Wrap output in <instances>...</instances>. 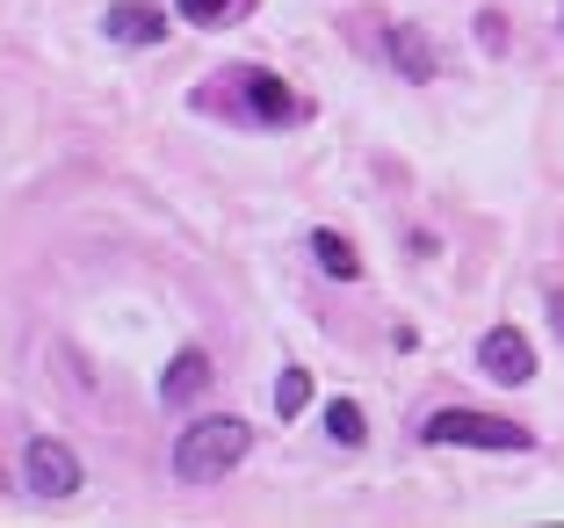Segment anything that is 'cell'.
Returning <instances> with one entry per match:
<instances>
[{
	"instance_id": "obj_5",
	"label": "cell",
	"mask_w": 564,
	"mask_h": 528,
	"mask_svg": "<svg viewBox=\"0 0 564 528\" xmlns=\"http://www.w3.org/2000/svg\"><path fill=\"white\" fill-rule=\"evenodd\" d=\"M239 87H247V109H253V123H290L297 116V95L275 80V73H261V66H239L232 73Z\"/></svg>"
},
{
	"instance_id": "obj_9",
	"label": "cell",
	"mask_w": 564,
	"mask_h": 528,
	"mask_svg": "<svg viewBox=\"0 0 564 528\" xmlns=\"http://www.w3.org/2000/svg\"><path fill=\"white\" fill-rule=\"evenodd\" d=\"M312 254H318V268H326L333 282H355V276H362V261H355V247L340 239V231H312Z\"/></svg>"
},
{
	"instance_id": "obj_11",
	"label": "cell",
	"mask_w": 564,
	"mask_h": 528,
	"mask_svg": "<svg viewBox=\"0 0 564 528\" xmlns=\"http://www.w3.org/2000/svg\"><path fill=\"white\" fill-rule=\"evenodd\" d=\"M312 406V369H282V384H275V413L290 420V413H304Z\"/></svg>"
},
{
	"instance_id": "obj_12",
	"label": "cell",
	"mask_w": 564,
	"mask_h": 528,
	"mask_svg": "<svg viewBox=\"0 0 564 528\" xmlns=\"http://www.w3.org/2000/svg\"><path fill=\"white\" fill-rule=\"evenodd\" d=\"M239 8H253V0H182V22H196V30H217V22H232Z\"/></svg>"
},
{
	"instance_id": "obj_2",
	"label": "cell",
	"mask_w": 564,
	"mask_h": 528,
	"mask_svg": "<svg viewBox=\"0 0 564 528\" xmlns=\"http://www.w3.org/2000/svg\"><path fill=\"white\" fill-rule=\"evenodd\" d=\"M420 442L427 449H529L535 434L514 428V420H499V413H478V406H442V413H427V428H420Z\"/></svg>"
},
{
	"instance_id": "obj_1",
	"label": "cell",
	"mask_w": 564,
	"mask_h": 528,
	"mask_svg": "<svg viewBox=\"0 0 564 528\" xmlns=\"http://www.w3.org/2000/svg\"><path fill=\"white\" fill-rule=\"evenodd\" d=\"M253 449V428L232 413H210V420H188L182 434H174V478L182 485H217L232 463H247Z\"/></svg>"
},
{
	"instance_id": "obj_8",
	"label": "cell",
	"mask_w": 564,
	"mask_h": 528,
	"mask_svg": "<svg viewBox=\"0 0 564 528\" xmlns=\"http://www.w3.org/2000/svg\"><path fill=\"white\" fill-rule=\"evenodd\" d=\"M391 66H399V80H434V73H442V58H434L420 22H399V30H391Z\"/></svg>"
},
{
	"instance_id": "obj_6",
	"label": "cell",
	"mask_w": 564,
	"mask_h": 528,
	"mask_svg": "<svg viewBox=\"0 0 564 528\" xmlns=\"http://www.w3.org/2000/svg\"><path fill=\"white\" fill-rule=\"evenodd\" d=\"M101 30L117 36V44H160V36H166V15H160V8H145V0H109Z\"/></svg>"
},
{
	"instance_id": "obj_7",
	"label": "cell",
	"mask_w": 564,
	"mask_h": 528,
	"mask_svg": "<svg viewBox=\"0 0 564 528\" xmlns=\"http://www.w3.org/2000/svg\"><path fill=\"white\" fill-rule=\"evenodd\" d=\"M203 391H210V355H203V347H182V355L166 363V377H160V398L166 406H196Z\"/></svg>"
},
{
	"instance_id": "obj_3",
	"label": "cell",
	"mask_w": 564,
	"mask_h": 528,
	"mask_svg": "<svg viewBox=\"0 0 564 528\" xmlns=\"http://www.w3.org/2000/svg\"><path fill=\"white\" fill-rule=\"evenodd\" d=\"M22 471H30V493H36V499H73V493L87 485L80 456H73L66 442H51V434H36V442L22 449Z\"/></svg>"
},
{
	"instance_id": "obj_13",
	"label": "cell",
	"mask_w": 564,
	"mask_h": 528,
	"mask_svg": "<svg viewBox=\"0 0 564 528\" xmlns=\"http://www.w3.org/2000/svg\"><path fill=\"white\" fill-rule=\"evenodd\" d=\"M550 333L564 341V290H550Z\"/></svg>"
},
{
	"instance_id": "obj_4",
	"label": "cell",
	"mask_w": 564,
	"mask_h": 528,
	"mask_svg": "<svg viewBox=\"0 0 564 528\" xmlns=\"http://www.w3.org/2000/svg\"><path fill=\"white\" fill-rule=\"evenodd\" d=\"M478 369L492 384H529L535 377V347H529V333H514V326H492L478 341Z\"/></svg>"
},
{
	"instance_id": "obj_10",
	"label": "cell",
	"mask_w": 564,
	"mask_h": 528,
	"mask_svg": "<svg viewBox=\"0 0 564 528\" xmlns=\"http://www.w3.org/2000/svg\"><path fill=\"white\" fill-rule=\"evenodd\" d=\"M326 434H333L340 449H362V434H369L362 406H355V398H333V406H326Z\"/></svg>"
}]
</instances>
